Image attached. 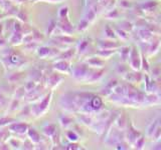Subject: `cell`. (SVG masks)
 Wrapping results in <instances>:
<instances>
[{
    "mask_svg": "<svg viewBox=\"0 0 161 150\" xmlns=\"http://www.w3.org/2000/svg\"><path fill=\"white\" fill-rule=\"evenodd\" d=\"M47 1H50V2H53V3H59V2L64 1V0H47Z\"/></svg>",
    "mask_w": 161,
    "mask_h": 150,
    "instance_id": "obj_39",
    "label": "cell"
},
{
    "mask_svg": "<svg viewBox=\"0 0 161 150\" xmlns=\"http://www.w3.org/2000/svg\"><path fill=\"white\" fill-rule=\"evenodd\" d=\"M104 72H105L104 68H102V69H94V70L91 69V71H90V73L88 75V77H87V79L85 80V81H87L88 83H96V82H98L99 80L103 77Z\"/></svg>",
    "mask_w": 161,
    "mask_h": 150,
    "instance_id": "obj_10",
    "label": "cell"
},
{
    "mask_svg": "<svg viewBox=\"0 0 161 150\" xmlns=\"http://www.w3.org/2000/svg\"><path fill=\"white\" fill-rule=\"evenodd\" d=\"M77 52V49H65L63 52H60L58 56V59H64V60H70Z\"/></svg>",
    "mask_w": 161,
    "mask_h": 150,
    "instance_id": "obj_19",
    "label": "cell"
},
{
    "mask_svg": "<svg viewBox=\"0 0 161 150\" xmlns=\"http://www.w3.org/2000/svg\"><path fill=\"white\" fill-rule=\"evenodd\" d=\"M69 7L68 6H63V7L59 8L58 12V18L69 17Z\"/></svg>",
    "mask_w": 161,
    "mask_h": 150,
    "instance_id": "obj_33",
    "label": "cell"
},
{
    "mask_svg": "<svg viewBox=\"0 0 161 150\" xmlns=\"http://www.w3.org/2000/svg\"><path fill=\"white\" fill-rule=\"evenodd\" d=\"M91 69H92V68H91L86 62L80 63L78 65H75V67H73L72 74H73V76H74L75 79L79 80V81H80V80H84V81H85V80L87 79V77H88Z\"/></svg>",
    "mask_w": 161,
    "mask_h": 150,
    "instance_id": "obj_3",
    "label": "cell"
},
{
    "mask_svg": "<svg viewBox=\"0 0 161 150\" xmlns=\"http://www.w3.org/2000/svg\"><path fill=\"white\" fill-rule=\"evenodd\" d=\"M158 145H159L160 147H155L154 149H161V144H158Z\"/></svg>",
    "mask_w": 161,
    "mask_h": 150,
    "instance_id": "obj_41",
    "label": "cell"
},
{
    "mask_svg": "<svg viewBox=\"0 0 161 150\" xmlns=\"http://www.w3.org/2000/svg\"><path fill=\"white\" fill-rule=\"evenodd\" d=\"M53 68L60 74H72L73 72V66L70 64L69 60L58 59L53 63Z\"/></svg>",
    "mask_w": 161,
    "mask_h": 150,
    "instance_id": "obj_4",
    "label": "cell"
},
{
    "mask_svg": "<svg viewBox=\"0 0 161 150\" xmlns=\"http://www.w3.org/2000/svg\"><path fill=\"white\" fill-rule=\"evenodd\" d=\"M58 28V22L57 21H54V20H50L48 25H47V35H53L54 34L55 32V30H57Z\"/></svg>",
    "mask_w": 161,
    "mask_h": 150,
    "instance_id": "obj_29",
    "label": "cell"
},
{
    "mask_svg": "<svg viewBox=\"0 0 161 150\" xmlns=\"http://www.w3.org/2000/svg\"><path fill=\"white\" fill-rule=\"evenodd\" d=\"M65 137L69 140V142H78L80 139V135L78 134V132L75 130H72V129H68L65 131Z\"/></svg>",
    "mask_w": 161,
    "mask_h": 150,
    "instance_id": "obj_22",
    "label": "cell"
},
{
    "mask_svg": "<svg viewBox=\"0 0 161 150\" xmlns=\"http://www.w3.org/2000/svg\"><path fill=\"white\" fill-rule=\"evenodd\" d=\"M42 132L45 136L50 139L55 133L58 132V129H57V126H55L54 124L47 123V124H45L42 126Z\"/></svg>",
    "mask_w": 161,
    "mask_h": 150,
    "instance_id": "obj_14",
    "label": "cell"
},
{
    "mask_svg": "<svg viewBox=\"0 0 161 150\" xmlns=\"http://www.w3.org/2000/svg\"><path fill=\"white\" fill-rule=\"evenodd\" d=\"M151 138H152L153 141H158V140L161 139V124H159L157 128L155 129V131L152 134V137Z\"/></svg>",
    "mask_w": 161,
    "mask_h": 150,
    "instance_id": "obj_35",
    "label": "cell"
},
{
    "mask_svg": "<svg viewBox=\"0 0 161 150\" xmlns=\"http://www.w3.org/2000/svg\"><path fill=\"white\" fill-rule=\"evenodd\" d=\"M145 142H146V139L144 138V136L141 135V136L137 139V141L135 142V144L133 145V146L136 149H143L144 146H145Z\"/></svg>",
    "mask_w": 161,
    "mask_h": 150,
    "instance_id": "obj_32",
    "label": "cell"
},
{
    "mask_svg": "<svg viewBox=\"0 0 161 150\" xmlns=\"http://www.w3.org/2000/svg\"><path fill=\"white\" fill-rule=\"evenodd\" d=\"M59 124L64 129H69L74 124V119L68 114H64L59 116Z\"/></svg>",
    "mask_w": 161,
    "mask_h": 150,
    "instance_id": "obj_15",
    "label": "cell"
},
{
    "mask_svg": "<svg viewBox=\"0 0 161 150\" xmlns=\"http://www.w3.org/2000/svg\"><path fill=\"white\" fill-rule=\"evenodd\" d=\"M120 43L116 41L115 39H100L98 40V48L106 49V50H117L120 48Z\"/></svg>",
    "mask_w": 161,
    "mask_h": 150,
    "instance_id": "obj_7",
    "label": "cell"
},
{
    "mask_svg": "<svg viewBox=\"0 0 161 150\" xmlns=\"http://www.w3.org/2000/svg\"><path fill=\"white\" fill-rule=\"evenodd\" d=\"M139 36H140V39L142 40V41H144L146 43L147 42L149 43L151 41V39L153 38V34H152V32H150L147 29H140Z\"/></svg>",
    "mask_w": 161,
    "mask_h": 150,
    "instance_id": "obj_20",
    "label": "cell"
},
{
    "mask_svg": "<svg viewBox=\"0 0 161 150\" xmlns=\"http://www.w3.org/2000/svg\"><path fill=\"white\" fill-rule=\"evenodd\" d=\"M26 135H27L28 139L31 140V141H32L35 145L38 144V143L42 140V135L39 134V132H38L35 128H32V127H29V129H28V131H27Z\"/></svg>",
    "mask_w": 161,
    "mask_h": 150,
    "instance_id": "obj_12",
    "label": "cell"
},
{
    "mask_svg": "<svg viewBox=\"0 0 161 150\" xmlns=\"http://www.w3.org/2000/svg\"><path fill=\"white\" fill-rule=\"evenodd\" d=\"M157 1H155V0H148V1H144L143 3H141L140 7L143 11H145V10H152L157 6Z\"/></svg>",
    "mask_w": 161,
    "mask_h": 150,
    "instance_id": "obj_24",
    "label": "cell"
},
{
    "mask_svg": "<svg viewBox=\"0 0 161 150\" xmlns=\"http://www.w3.org/2000/svg\"><path fill=\"white\" fill-rule=\"evenodd\" d=\"M119 28L123 29L124 31H126V32H128V33H129L130 31H132V29H133V24L131 23L130 21H127V20H123V21L120 23Z\"/></svg>",
    "mask_w": 161,
    "mask_h": 150,
    "instance_id": "obj_30",
    "label": "cell"
},
{
    "mask_svg": "<svg viewBox=\"0 0 161 150\" xmlns=\"http://www.w3.org/2000/svg\"><path fill=\"white\" fill-rule=\"evenodd\" d=\"M159 124H160L159 123V120H154V121L151 122L148 125V126H147V128H146V132H147V135H148L150 138L152 137V134L154 133L155 129L157 128V126H158Z\"/></svg>",
    "mask_w": 161,
    "mask_h": 150,
    "instance_id": "obj_26",
    "label": "cell"
},
{
    "mask_svg": "<svg viewBox=\"0 0 161 150\" xmlns=\"http://www.w3.org/2000/svg\"><path fill=\"white\" fill-rule=\"evenodd\" d=\"M3 17H4V15H2V14L0 15V21H1V20L3 19Z\"/></svg>",
    "mask_w": 161,
    "mask_h": 150,
    "instance_id": "obj_40",
    "label": "cell"
},
{
    "mask_svg": "<svg viewBox=\"0 0 161 150\" xmlns=\"http://www.w3.org/2000/svg\"><path fill=\"white\" fill-rule=\"evenodd\" d=\"M120 6L123 7L124 9H127V8H131L132 4H131L130 1H127V0H122V1H120Z\"/></svg>",
    "mask_w": 161,
    "mask_h": 150,
    "instance_id": "obj_38",
    "label": "cell"
},
{
    "mask_svg": "<svg viewBox=\"0 0 161 150\" xmlns=\"http://www.w3.org/2000/svg\"><path fill=\"white\" fill-rule=\"evenodd\" d=\"M141 136V132L139 131V130H137L134 125L131 123L129 125V128L127 130V132H126V141L128 142L129 145H131V146H133V145L135 144V142L137 141V139Z\"/></svg>",
    "mask_w": 161,
    "mask_h": 150,
    "instance_id": "obj_8",
    "label": "cell"
},
{
    "mask_svg": "<svg viewBox=\"0 0 161 150\" xmlns=\"http://www.w3.org/2000/svg\"><path fill=\"white\" fill-rule=\"evenodd\" d=\"M53 98V92L48 93L47 96L43 97L39 102H37L36 104H34L33 106H31V115L34 117H40L43 116V115L47 112V110L49 109V104L50 101H52Z\"/></svg>",
    "mask_w": 161,
    "mask_h": 150,
    "instance_id": "obj_1",
    "label": "cell"
},
{
    "mask_svg": "<svg viewBox=\"0 0 161 150\" xmlns=\"http://www.w3.org/2000/svg\"><path fill=\"white\" fill-rule=\"evenodd\" d=\"M121 16V11L119 9H111L108 11L107 15H106V18L107 19H111V20H115V19H118Z\"/></svg>",
    "mask_w": 161,
    "mask_h": 150,
    "instance_id": "obj_27",
    "label": "cell"
},
{
    "mask_svg": "<svg viewBox=\"0 0 161 150\" xmlns=\"http://www.w3.org/2000/svg\"><path fill=\"white\" fill-rule=\"evenodd\" d=\"M65 148L67 149H82V147H80V145L77 142H69Z\"/></svg>",
    "mask_w": 161,
    "mask_h": 150,
    "instance_id": "obj_37",
    "label": "cell"
},
{
    "mask_svg": "<svg viewBox=\"0 0 161 150\" xmlns=\"http://www.w3.org/2000/svg\"><path fill=\"white\" fill-rule=\"evenodd\" d=\"M104 36H105V38H108V39H115L116 37H117V35H116L115 30L110 27V25H105Z\"/></svg>",
    "mask_w": 161,
    "mask_h": 150,
    "instance_id": "obj_25",
    "label": "cell"
},
{
    "mask_svg": "<svg viewBox=\"0 0 161 150\" xmlns=\"http://www.w3.org/2000/svg\"><path fill=\"white\" fill-rule=\"evenodd\" d=\"M58 29L60 32V34H67V35H72L75 31V27H74L73 23L70 22L69 17L58 18Z\"/></svg>",
    "mask_w": 161,
    "mask_h": 150,
    "instance_id": "obj_5",
    "label": "cell"
},
{
    "mask_svg": "<svg viewBox=\"0 0 161 150\" xmlns=\"http://www.w3.org/2000/svg\"><path fill=\"white\" fill-rule=\"evenodd\" d=\"M14 121L13 118L10 117H0V128H3L5 126H8L10 123Z\"/></svg>",
    "mask_w": 161,
    "mask_h": 150,
    "instance_id": "obj_34",
    "label": "cell"
},
{
    "mask_svg": "<svg viewBox=\"0 0 161 150\" xmlns=\"http://www.w3.org/2000/svg\"><path fill=\"white\" fill-rule=\"evenodd\" d=\"M60 73H58V72H57V73H53L50 76L48 77V79H47V84H48V86L50 87V88H55L58 86V85H59V83L63 81V77L60 76L59 75Z\"/></svg>",
    "mask_w": 161,
    "mask_h": 150,
    "instance_id": "obj_13",
    "label": "cell"
},
{
    "mask_svg": "<svg viewBox=\"0 0 161 150\" xmlns=\"http://www.w3.org/2000/svg\"><path fill=\"white\" fill-rule=\"evenodd\" d=\"M96 17H97V11H96L94 7H90L89 9H87L84 18L87 19L90 23H92L96 20Z\"/></svg>",
    "mask_w": 161,
    "mask_h": 150,
    "instance_id": "obj_23",
    "label": "cell"
},
{
    "mask_svg": "<svg viewBox=\"0 0 161 150\" xmlns=\"http://www.w3.org/2000/svg\"><path fill=\"white\" fill-rule=\"evenodd\" d=\"M116 50H106V49H99L97 52H96V55L99 57H101L104 60H107L109 58H111L115 54Z\"/></svg>",
    "mask_w": 161,
    "mask_h": 150,
    "instance_id": "obj_18",
    "label": "cell"
},
{
    "mask_svg": "<svg viewBox=\"0 0 161 150\" xmlns=\"http://www.w3.org/2000/svg\"><path fill=\"white\" fill-rule=\"evenodd\" d=\"M91 45H92V40L85 37L80 40L75 49H77V52L79 54H85L86 52H88V49L90 48Z\"/></svg>",
    "mask_w": 161,
    "mask_h": 150,
    "instance_id": "obj_11",
    "label": "cell"
},
{
    "mask_svg": "<svg viewBox=\"0 0 161 150\" xmlns=\"http://www.w3.org/2000/svg\"><path fill=\"white\" fill-rule=\"evenodd\" d=\"M115 123H116V127L118 129L120 130L126 129V127H127V119H126V116L123 113H121L118 116L117 120L115 121Z\"/></svg>",
    "mask_w": 161,
    "mask_h": 150,
    "instance_id": "obj_21",
    "label": "cell"
},
{
    "mask_svg": "<svg viewBox=\"0 0 161 150\" xmlns=\"http://www.w3.org/2000/svg\"><path fill=\"white\" fill-rule=\"evenodd\" d=\"M85 62L87 63L91 68H93V69H102V68L105 67L106 60H104L101 57L97 56V55H95V56L87 58V60H86Z\"/></svg>",
    "mask_w": 161,
    "mask_h": 150,
    "instance_id": "obj_9",
    "label": "cell"
},
{
    "mask_svg": "<svg viewBox=\"0 0 161 150\" xmlns=\"http://www.w3.org/2000/svg\"><path fill=\"white\" fill-rule=\"evenodd\" d=\"M90 25V22L86 18H82L80 20L79 25H78V30L79 31H85L86 29H88Z\"/></svg>",
    "mask_w": 161,
    "mask_h": 150,
    "instance_id": "obj_31",
    "label": "cell"
},
{
    "mask_svg": "<svg viewBox=\"0 0 161 150\" xmlns=\"http://www.w3.org/2000/svg\"><path fill=\"white\" fill-rule=\"evenodd\" d=\"M130 52H131V47L130 46H120L119 50H118V53H119V56L121 58L123 62H126L129 60V56H130Z\"/></svg>",
    "mask_w": 161,
    "mask_h": 150,
    "instance_id": "obj_16",
    "label": "cell"
},
{
    "mask_svg": "<svg viewBox=\"0 0 161 150\" xmlns=\"http://www.w3.org/2000/svg\"><path fill=\"white\" fill-rule=\"evenodd\" d=\"M29 125L25 122H12L8 125V129L9 131L16 133V135H24L26 134L28 129H29Z\"/></svg>",
    "mask_w": 161,
    "mask_h": 150,
    "instance_id": "obj_6",
    "label": "cell"
},
{
    "mask_svg": "<svg viewBox=\"0 0 161 150\" xmlns=\"http://www.w3.org/2000/svg\"><path fill=\"white\" fill-rule=\"evenodd\" d=\"M54 40H57L58 42H60L63 44H70L75 41V39L70 36V35H67V34H59L58 36H54L53 37Z\"/></svg>",
    "mask_w": 161,
    "mask_h": 150,
    "instance_id": "obj_17",
    "label": "cell"
},
{
    "mask_svg": "<svg viewBox=\"0 0 161 150\" xmlns=\"http://www.w3.org/2000/svg\"><path fill=\"white\" fill-rule=\"evenodd\" d=\"M31 33H32V36H33V40L36 39V37H38L37 41H42V40L43 39V35L40 33L38 30L34 29V30H32V31H31Z\"/></svg>",
    "mask_w": 161,
    "mask_h": 150,
    "instance_id": "obj_36",
    "label": "cell"
},
{
    "mask_svg": "<svg viewBox=\"0 0 161 150\" xmlns=\"http://www.w3.org/2000/svg\"><path fill=\"white\" fill-rule=\"evenodd\" d=\"M116 31V35H117V37H119L121 40H123V41H128L130 36H129V34L128 32H126L124 31L123 29H121V28H117L115 30Z\"/></svg>",
    "mask_w": 161,
    "mask_h": 150,
    "instance_id": "obj_28",
    "label": "cell"
},
{
    "mask_svg": "<svg viewBox=\"0 0 161 150\" xmlns=\"http://www.w3.org/2000/svg\"><path fill=\"white\" fill-rule=\"evenodd\" d=\"M129 65L133 71H139L142 68V57L137 47H131V52L129 56Z\"/></svg>",
    "mask_w": 161,
    "mask_h": 150,
    "instance_id": "obj_2",
    "label": "cell"
}]
</instances>
